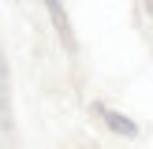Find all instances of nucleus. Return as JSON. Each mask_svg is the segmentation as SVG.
<instances>
[{
  "label": "nucleus",
  "mask_w": 153,
  "mask_h": 149,
  "mask_svg": "<svg viewBox=\"0 0 153 149\" xmlns=\"http://www.w3.org/2000/svg\"><path fill=\"white\" fill-rule=\"evenodd\" d=\"M94 112H97V116H101V119H105V123H108L116 134H123V138H134V134H138V127H134L127 116H120V112L105 108V104H94Z\"/></svg>",
  "instance_id": "1"
},
{
  "label": "nucleus",
  "mask_w": 153,
  "mask_h": 149,
  "mask_svg": "<svg viewBox=\"0 0 153 149\" xmlns=\"http://www.w3.org/2000/svg\"><path fill=\"white\" fill-rule=\"evenodd\" d=\"M45 7H49L52 22H56V34H60V41H64L67 49H75V34H71V22H67V15H64V4H60V0H45Z\"/></svg>",
  "instance_id": "2"
},
{
  "label": "nucleus",
  "mask_w": 153,
  "mask_h": 149,
  "mask_svg": "<svg viewBox=\"0 0 153 149\" xmlns=\"http://www.w3.org/2000/svg\"><path fill=\"white\" fill-rule=\"evenodd\" d=\"M11 112H7V71H4V56H0V127H7Z\"/></svg>",
  "instance_id": "3"
},
{
  "label": "nucleus",
  "mask_w": 153,
  "mask_h": 149,
  "mask_svg": "<svg viewBox=\"0 0 153 149\" xmlns=\"http://www.w3.org/2000/svg\"><path fill=\"white\" fill-rule=\"evenodd\" d=\"M146 11H149V15H153V0H146Z\"/></svg>",
  "instance_id": "4"
}]
</instances>
